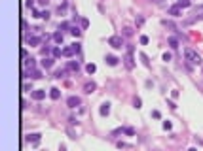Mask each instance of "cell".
<instances>
[{"instance_id":"obj_6","label":"cell","mask_w":203,"mask_h":151,"mask_svg":"<svg viewBox=\"0 0 203 151\" xmlns=\"http://www.w3.org/2000/svg\"><path fill=\"white\" fill-rule=\"evenodd\" d=\"M97 91V83L95 81H86L84 83V93L86 95H91V93H95Z\"/></svg>"},{"instance_id":"obj_47","label":"cell","mask_w":203,"mask_h":151,"mask_svg":"<svg viewBox=\"0 0 203 151\" xmlns=\"http://www.w3.org/2000/svg\"><path fill=\"white\" fill-rule=\"evenodd\" d=\"M38 2H40V4H42V6H46V4H48V2H49V0H38Z\"/></svg>"},{"instance_id":"obj_7","label":"cell","mask_w":203,"mask_h":151,"mask_svg":"<svg viewBox=\"0 0 203 151\" xmlns=\"http://www.w3.org/2000/svg\"><path fill=\"white\" fill-rule=\"evenodd\" d=\"M40 136H42V134L34 132V134H27V136H25V140H27L29 143H32V146H38V142H40Z\"/></svg>"},{"instance_id":"obj_35","label":"cell","mask_w":203,"mask_h":151,"mask_svg":"<svg viewBox=\"0 0 203 151\" xmlns=\"http://www.w3.org/2000/svg\"><path fill=\"white\" fill-rule=\"evenodd\" d=\"M68 125H78V119H76V117H68Z\"/></svg>"},{"instance_id":"obj_17","label":"cell","mask_w":203,"mask_h":151,"mask_svg":"<svg viewBox=\"0 0 203 151\" xmlns=\"http://www.w3.org/2000/svg\"><path fill=\"white\" fill-rule=\"evenodd\" d=\"M74 55H76V51H74L72 45H68V47L63 49V57H68V59H70V57H74Z\"/></svg>"},{"instance_id":"obj_34","label":"cell","mask_w":203,"mask_h":151,"mask_svg":"<svg viewBox=\"0 0 203 151\" xmlns=\"http://www.w3.org/2000/svg\"><path fill=\"white\" fill-rule=\"evenodd\" d=\"M80 23H82V28H88L89 27V21L88 19H80Z\"/></svg>"},{"instance_id":"obj_18","label":"cell","mask_w":203,"mask_h":151,"mask_svg":"<svg viewBox=\"0 0 203 151\" xmlns=\"http://www.w3.org/2000/svg\"><path fill=\"white\" fill-rule=\"evenodd\" d=\"M104 60H106V64H108V66H116V64H118V57H114V55H106V59H104Z\"/></svg>"},{"instance_id":"obj_20","label":"cell","mask_w":203,"mask_h":151,"mask_svg":"<svg viewBox=\"0 0 203 151\" xmlns=\"http://www.w3.org/2000/svg\"><path fill=\"white\" fill-rule=\"evenodd\" d=\"M167 44H169V47H171V49H177V47H179V40H177L175 36H171V38H169Z\"/></svg>"},{"instance_id":"obj_36","label":"cell","mask_w":203,"mask_h":151,"mask_svg":"<svg viewBox=\"0 0 203 151\" xmlns=\"http://www.w3.org/2000/svg\"><path fill=\"white\" fill-rule=\"evenodd\" d=\"M32 17H42V12H38L36 8H32Z\"/></svg>"},{"instance_id":"obj_9","label":"cell","mask_w":203,"mask_h":151,"mask_svg":"<svg viewBox=\"0 0 203 151\" xmlns=\"http://www.w3.org/2000/svg\"><path fill=\"white\" fill-rule=\"evenodd\" d=\"M31 96L34 100H44L46 98V91H44V89H34V91L31 93Z\"/></svg>"},{"instance_id":"obj_33","label":"cell","mask_w":203,"mask_h":151,"mask_svg":"<svg viewBox=\"0 0 203 151\" xmlns=\"http://www.w3.org/2000/svg\"><path fill=\"white\" fill-rule=\"evenodd\" d=\"M139 42H140L143 45H146V44H148V36H140V38H139Z\"/></svg>"},{"instance_id":"obj_38","label":"cell","mask_w":203,"mask_h":151,"mask_svg":"<svg viewBox=\"0 0 203 151\" xmlns=\"http://www.w3.org/2000/svg\"><path fill=\"white\" fill-rule=\"evenodd\" d=\"M171 59H173V57H171V53H163V60H165V62H169Z\"/></svg>"},{"instance_id":"obj_3","label":"cell","mask_w":203,"mask_h":151,"mask_svg":"<svg viewBox=\"0 0 203 151\" xmlns=\"http://www.w3.org/2000/svg\"><path fill=\"white\" fill-rule=\"evenodd\" d=\"M23 78H31V80H40V78H42V70H38V68H29V74H23Z\"/></svg>"},{"instance_id":"obj_4","label":"cell","mask_w":203,"mask_h":151,"mask_svg":"<svg viewBox=\"0 0 203 151\" xmlns=\"http://www.w3.org/2000/svg\"><path fill=\"white\" fill-rule=\"evenodd\" d=\"M67 106H68V108H78V106H82V100H80V96H76V95L68 96V98H67Z\"/></svg>"},{"instance_id":"obj_24","label":"cell","mask_w":203,"mask_h":151,"mask_svg":"<svg viewBox=\"0 0 203 151\" xmlns=\"http://www.w3.org/2000/svg\"><path fill=\"white\" fill-rule=\"evenodd\" d=\"M51 53H53V57H55V59L63 57V49H61V47H53V49H51Z\"/></svg>"},{"instance_id":"obj_8","label":"cell","mask_w":203,"mask_h":151,"mask_svg":"<svg viewBox=\"0 0 203 151\" xmlns=\"http://www.w3.org/2000/svg\"><path fill=\"white\" fill-rule=\"evenodd\" d=\"M124 62H125V66L131 70V68H135V60H133V51H127V55L124 57Z\"/></svg>"},{"instance_id":"obj_41","label":"cell","mask_w":203,"mask_h":151,"mask_svg":"<svg viewBox=\"0 0 203 151\" xmlns=\"http://www.w3.org/2000/svg\"><path fill=\"white\" fill-rule=\"evenodd\" d=\"M116 146H118L120 149H122V147H131V146H129V143H125V142H118V143H116Z\"/></svg>"},{"instance_id":"obj_45","label":"cell","mask_w":203,"mask_h":151,"mask_svg":"<svg viewBox=\"0 0 203 151\" xmlns=\"http://www.w3.org/2000/svg\"><path fill=\"white\" fill-rule=\"evenodd\" d=\"M167 106L171 108V110H175V108H177V106H175V102H173V100H167Z\"/></svg>"},{"instance_id":"obj_12","label":"cell","mask_w":203,"mask_h":151,"mask_svg":"<svg viewBox=\"0 0 203 151\" xmlns=\"http://www.w3.org/2000/svg\"><path fill=\"white\" fill-rule=\"evenodd\" d=\"M67 74H68V68H59V70H55L53 78H57V80H63V78H67Z\"/></svg>"},{"instance_id":"obj_1","label":"cell","mask_w":203,"mask_h":151,"mask_svg":"<svg viewBox=\"0 0 203 151\" xmlns=\"http://www.w3.org/2000/svg\"><path fill=\"white\" fill-rule=\"evenodd\" d=\"M184 59H186L190 64H201L203 62V60H201V55H199L195 49H192V47H186V49H184Z\"/></svg>"},{"instance_id":"obj_39","label":"cell","mask_w":203,"mask_h":151,"mask_svg":"<svg viewBox=\"0 0 203 151\" xmlns=\"http://www.w3.org/2000/svg\"><path fill=\"white\" fill-rule=\"evenodd\" d=\"M67 132H68V138H72V140H74V138H76V134H74V130H72V128H70V127H68V130H67Z\"/></svg>"},{"instance_id":"obj_28","label":"cell","mask_w":203,"mask_h":151,"mask_svg":"<svg viewBox=\"0 0 203 151\" xmlns=\"http://www.w3.org/2000/svg\"><path fill=\"white\" fill-rule=\"evenodd\" d=\"M59 30L63 32V30H70V23H67V21H65V23H61L59 25Z\"/></svg>"},{"instance_id":"obj_22","label":"cell","mask_w":203,"mask_h":151,"mask_svg":"<svg viewBox=\"0 0 203 151\" xmlns=\"http://www.w3.org/2000/svg\"><path fill=\"white\" fill-rule=\"evenodd\" d=\"M177 6H180V8H190L192 0H177Z\"/></svg>"},{"instance_id":"obj_40","label":"cell","mask_w":203,"mask_h":151,"mask_svg":"<svg viewBox=\"0 0 203 151\" xmlns=\"http://www.w3.org/2000/svg\"><path fill=\"white\" fill-rule=\"evenodd\" d=\"M125 134H127V136H133V134H135V130H133L131 127H127V128H125Z\"/></svg>"},{"instance_id":"obj_15","label":"cell","mask_w":203,"mask_h":151,"mask_svg":"<svg viewBox=\"0 0 203 151\" xmlns=\"http://www.w3.org/2000/svg\"><path fill=\"white\" fill-rule=\"evenodd\" d=\"M49 96H51L53 100H59V98H61V89L51 87V89H49Z\"/></svg>"},{"instance_id":"obj_44","label":"cell","mask_w":203,"mask_h":151,"mask_svg":"<svg viewBox=\"0 0 203 151\" xmlns=\"http://www.w3.org/2000/svg\"><path fill=\"white\" fill-rule=\"evenodd\" d=\"M42 17H44V19H49V12H48V10H44V12H42Z\"/></svg>"},{"instance_id":"obj_29","label":"cell","mask_w":203,"mask_h":151,"mask_svg":"<svg viewBox=\"0 0 203 151\" xmlns=\"http://www.w3.org/2000/svg\"><path fill=\"white\" fill-rule=\"evenodd\" d=\"M70 34L72 36H80V34H82V30H80L78 27H70Z\"/></svg>"},{"instance_id":"obj_31","label":"cell","mask_w":203,"mask_h":151,"mask_svg":"<svg viewBox=\"0 0 203 151\" xmlns=\"http://www.w3.org/2000/svg\"><path fill=\"white\" fill-rule=\"evenodd\" d=\"M161 127H163L165 130H171V128H173V125H171V121H163V125H161Z\"/></svg>"},{"instance_id":"obj_14","label":"cell","mask_w":203,"mask_h":151,"mask_svg":"<svg viewBox=\"0 0 203 151\" xmlns=\"http://www.w3.org/2000/svg\"><path fill=\"white\" fill-rule=\"evenodd\" d=\"M67 68H68V70H72V72H78L80 70V62H78V60H68Z\"/></svg>"},{"instance_id":"obj_16","label":"cell","mask_w":203,"mask_h":151,"mask_svg":"<svg viewBox=\"0 0 203 151\" xmlns=\"http://www.w3.org/2000/svg\"><path fill=\"white\" fill-rule=\"evenodd\" d=\"M63 40H65V36H63V32H61V30L53 32V42H55V44H63Z\"/></svg>"},{"instance_id":"obj_10","label":"cell","mask_w":203,"mask_h":151,"mask_svg":"<svg viewBox=\"0 0 203 151\" xmlns=\"http://www.w3.org/2000/svg\"><path fill=\"white\" fill-rule=\"evenodd\" d=\"M167 13L169 15H173V17H179V15H182V8H180V6H171V8L167 10Z\"/></svg>"},{"instance_id":"obj_26","label":"cell","mask_w":203,"mask_h":151,"mask_svg":"<svg viewBox=\"0 0 203 151\" xmlns=\"http://www.w3.org/2000/svg\"><path fill=\"white\" fill-rule=\"evenodd\" d=\"M135 25H137V27H143V25H144V15H137L135 17Z\"/></svg>"},{"instance_id":"obj_2","label":"cell","mask_w":203,"mask_h":151,"mask_svg":"<svg viewBox=\"0 0 203 151\" xmlns=\"http://www.w3.org/2000/svg\"><path fill=\"white\" fill-rule=\"evenodd\" d=\"M108 45L114 47V49H122L124 47V38H122V36H110V38H108Z\"/></svg>"},{"instance_id":"obj_27","label":"cell","mask_w":203,"mask_h":151,"mask_svg":"<svg viewBox=\"0 0 203 151\" xmlns=\"http://www.w3.org/2000/svg\"><path fill=\"white\" fill-rule=\"evenodd\" d=\"M163 25L167 28H171V30H177V27H175V23H173V21H167V19H163Z\"/></svg>"},{"instance_id":"obj_11","label":"cell","mask_w":203,"mask_h":151,"mask_svg":"<svg viewBox=\"0 0 203 151\" xmlns=\"http://www.w3.org/2000/svg\"><path fill=\"white\" fill-rule=\"evenodd\" d=\"M99 113L103 117H106L108 113H110V102H103L101 104V108H99Z\"/></svg>"},{"instance_id":"obj_19","label":"cell","mask_w":203,"mask_h":151,"mask_svg":"<svg viewBox=\"0 0 203 151\" xmlns=\"http://www.w3.org/2000/svg\"><path fill=\"white\" fill-rule=\"evenodd\" d=\"M23 64H25L27 68H34V66H36V59H32V57H27V59L23 60Z\"/></svg>"},{"instance_id":"obj_42","label":"cell","mask_w":203,"mask_h":151,"mask_svg":"<svg viewBox=\"0 0 203 151\" xmlns=\"http://www.w3.org/2000/svg\"><path fill=\"white\" fill-rule=\"evenodd\" d=\"M70 45L74 47V51H76V53H80V44H76V42H74V44H70Z\"/></svg>"},{"instance_id":"obj_32","label":"cell","mask_w":203,"mask_h":151,"mask_svg":"<svg viewBox=\"0 0 203 151\" xmlns=\"http://www.w3.org/2000/svg\"><path fill=\"white\" fill-rule=\"evenodd\" d=\"M23 91H27V93H32L34 89H32V85H31V83H25V85H23Z\"/></svg>"},{"instance_id":"obj_25","label":"cell","mask_w":203,"mask_h":151,"mask_svg":"<svg viewBox=\"0 0 203 151\" xmlns=\"http://www.w3.org/2000/svg\"><path fill=\"white\" fill-rule=\"evenodd\" d=\"M133 106H135L137 110H140V108H143V100H140L139 96H135V98H133Z\"/></svg>"},{"instance_id":"obj_37","label":"cell","mask_w":203,"mask_h":151,"mask_svg":"<svg viewBox=\"0 0 203 151\" xmlns=\"http://www.w3.org/2000/svg\"><path fill=\"white\" fill-rule=\"evenodd\" d=\"M152 117H154V119H159V117H161V113H159L158 110H154V111H152Z\"/></svg>"},{"instance_id":"obj_21","label":"cell","mask_w":203,"mask_h":151,"mask_svg":"<svg viewBox=\"0 0 203 151\" xmlns=\"http://www.w3.org/2000/svg\"><path fill=\"white\" fill-rule=\"evenodd\" d=\"M86 72H88L89 76H91V74H95V72H97V66H95V64H93V62L86 64Z\"/></svg>"},{"instance_id":"obj_23","label":"cell","mask_w":203,"mask_h":151,"mask_svg":"<svg viewBox=\"0 0 203 151\" xmlns=\"http://www.w3.org/2000/svg\"><path fill=\"white\" fill-rule=\"evenodd\" d=\"M122 34H124L125 38H131V36H133V28H131V27H124V30H122Z\"/></svg>"},{"instance_id":"obj_43","label":"cell","mask_w":203,"mask_h":151,"mask_svg":"<svg viewBox=\"0 0 203 151\" xmlns=\"http://www.w3.org/2000/svg\"><path fill=\"white\" fill-rule=\"evenodd\" d=\"M49 51H51V47H49V45H46V47L44 49H42V53H44V55H48V53Z\"/></svg>"},{"instance_id":"obj_5","label":"cell","mask_w":203,"mask_h":151,"mask_svg":"<svg viewBox=\"0 0 203 151\" xmlns=\"http://www.w3.org/2000/svg\"><path fill=\"white\" fill-rule=\"evenodd\" d=\"M42 40H44V38H40V36H27V44L31 45V47H38V45L42 44Z\"/></svg>"},{"instance_id":"obj_30","label":"cell","mask_w":203,"mask_h":151,"mask_svg":"<svg viewBox=\"0 0 203 151\" xmlns=\"http://www.w3.org/2000/svg\"><path fill=\"white\" fill-rule=\"evenodd\" d=\"M140 59H143V62H144V66H150V60H148V57L144 55V53H140Z\"/></svg>"},{"instance_id":"obj_46","label":"cell","mask_w":203,"mask_h":151,"mask_svg":"<svg viewBox=\"0 0 203 151\" xmlns=\"http://www.w3.org/2000/svg\"><path fill=\"white\" fill-rule=\"evenodd\" d=\"M27 6L29 8H34V0H27Z\"/></svg>"},{"instance_id":"obj_13","label":"cell","mask_w":203,"mask_h":151,"mask_svg":"<svg viewBox=\"0 0 203 151\" xmlns=\"http://www.w3.org/2000/svg\"><path fill=\"white\" fill-rule=\"evenodd\" d=\"M40 64H42V68H51V66H53V59H51V57H46V55H44V59L40 60Z\"/></svg>"}]
</instances>
